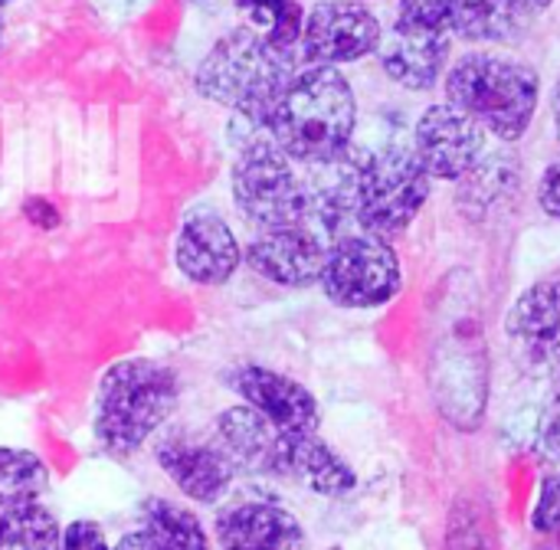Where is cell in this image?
Returning <instances> with one entry per match:
<instances>
[{
	"mask_svg": "<svg viewBox=\"0 0 560 550\" xmlns=\"http://www.w3.org/2000/svg\"><path fill=\"white\" fill-rule=\"evenodd\" d=\"M266 131L302 167L351 148L358 131V95L348 75L338 66H299Z\"/></svg>",
	"mask_w": 560,
	"mask_h": 550,
	"instance_id": "cell-1",
	"label": "cell"
},
{
	"mask_svg": "<svg viewBox=\"0 0 560 550\" xmlns=\"http://www.w3.org/2000/svg\"><path fill=\"white\" fill-rule=\"evenodd\" d=\"M295 69V52L269 46L249 26H233L203 52L194 69V85L207 102L266 128Z\"/></svg>",
	"mask_w": 560,
	"mask_h": 550,
	"instance_id": "cell-2",
	"label": "cell"
},
{
	"mask_svg": "<svg viewBox=\"0 0 560 550\" xmlns=\"http://www.w3.org/2000/svg\"><path fill=\"white\" fill-rule=\"evenodd\" d=\"M443 89L450 105L472 115L502 144H515L528 134L541 102L538 69L499 49L463 52L450 62Z\"/></svg>",
	"mask_w": 560,
	"mask_h": 550,
	"instance_id": "cell-3",
	"label": "cell"
},
{
	"mask_svg": "<svg viewBox=\"0 0 560 550\" xmlns=\"http://www.w3.org/2000/svg\"><path fill=\"white\" fill-rule=\"evenodd\" d=\"M180 403V377L151 358L115 361L95 394V443L112 456H131L154 440Z\"/></svg>",
	"mask_w": 560,
	"mask_h": 550,
	"instance_id": "cell-4",
	"label": "cell"
},
{
	"mask_svg": "<svg viewBox=\"0 0 560 550\" xmlns=\"http://www.w3.org/2000/svg\"><path fill=\"white\" fill-rule=\"evenodd\" d=\"M230 194L240 217L259 233L308 226L305 177L266 128H249V134H240Z\"/></svg>",
	"mask_w": 560,
	"mask_h": 550,
	"instance_id": "cell-5",
	"label": "cell"
},
{
	"mask_svg": "<svg viewBox=\"0 0 560 550\" xmlns=\"http://www.w3.org/2000/svg\"><path fill=\"white\" fill-rule=\"evenodd\" d=\"M430 187L433 177L423 171L413 148L387 144L381 151H368L358 200V230L384 239L404 236L427 207Z\"/></svg>",
	"mask_w": 560,
	"mask_h": 550,
	"instance_id": "cell-6",
	"label": "cell"
},
{
	"mask_svg": "<svg viewBox=\"0 0 560 550\" xmlns=\"http://www.w3.org/2000/svg\"><path fill=\"white\" fill-rule=\"evenodd\" d=\"M318 285L338 308H381L404 289L400 256L394 253L390 239L354 230L328 246Z\"/></svg>",
	"mask_w": 560,
	"mask_h": 550,
	"instance_id": "cell-7",
	"label": "cell"
},
{
	"mask_svg": "<svg viewBox=\"0 0 560 550\" xmlns=\"http://www.w3.org/2000/svg\"><path fill=\"white\" fill-rule=\"evenodd\" d=\"M154 463L171 485L197 505H220L240 476L217 433L194 426L161 430L154 443Z\"/></svg>",
	"mask_w": 560,
	"mask_h": 550,
	"instance_id": "cell-8",
	"label": "cell"
},
{
	"mask_svg": "<svg viewBox=\"0 0 560 550\" xmlns=\"http://www.w3.org/2000/svg\"><path fill=\"white\" fill-rule=\"evenodd\" d=\"M384 26L361 0H318L305 10L299 56L308 66H348L377 52Z\"/></svg>",
	"mask_w": 560,
	"mask_h": 550,
	"instance_id": "cell-9",
	"label": "cell"
},
{
	"mask_svg": "<svg viewBox=\"0 0 560 550\" xmlns=\"http://www.w3.org/2000/svg\"><path fill=\"white\" fill-rule=\"evenodd\" d=\"M489 151V131L450 102L427 105L413 125V154L433 180L459 184Z\"/></svg>",
	"mask_w": 560,
	"mask_h": 550,
	"instance_id": "cell-10",
	"label": "cell"
},
{
	"mask_svg": "<svg viewBox=\"0 0 560 550\" xmlns=\"http://www.w3.org/2000/svg\"><path fill=\"white\" fill-rule=\"evenodd\" d=\"M368 151L345 148L341 154L305 164V194H308V226L331 246L335 239L358 230V200L364 177Z\"/></svg>",
	"mask_w": 560,
	"mask_h": 550,
	"instance_id": "cell-11",
	"label": "cell"
},
{
	"mask_svg": "<svg viewBox=\"0 0 560 550\" xmlns=\"http://www.w3.org/2000/svg\"><path fill=\"white\" fill-rule=\"evenodd\" d=\"M174 262L187 282L213 289L236 276L243 262V246L233 226L217 210L200 207L180 220L174 239Z\"/></svg>",
	"mask_w": 560,
	"mask_h": 550,
	"instance_id": "cell-12",
	"label": "cell"
},
{
	"mask_svg": "<svg viewBox=\"0 0 560 550\" xmlns=\"http://www.w3.org/2000/svg\"><path fill=\"white\" fill-rule=\"evenodd\" d=\"M328 243L312 226L266 230L249 239L243 262L266 282L282 289H312L322 282Z\"/></svg>",
	"mask_w": 560,
	"mask_h": 550,
	"instance_id": "cell-13",
	"label": "cell"
},
{
	"mask_svg": "<svg viewBox=\"0 0 560 550\" xmlns=\"http://www.w3.org/2000/svg\"><path fill=\"white\" fill-rule=\"evenodd\" d=\"M230 387L240 394V400L246 407L262 413L276 430H282V433H318L322 410H318L315 394L305 384H299L279 371L259 367V364H243L233 371Z\"/></svg>",
	"mask_w": 560,
	"mask_h": 550,
	"instance_id": "cell-14",
	"label": "cell"
},
{
	"mask_svg": "<svg viewBox=\"0 0 560 550\" xmlns=\"http://www.w3.org/2000/svg\"><path fill=\"white\" fill-rule=\"evenodd\" d=\"M223 550H308L302 522L272 499H243L223 505L213 518Z\"/></svg>",
	"mask_w": 560,
	"mask_h": 550,
	"instance_id": "cell-15",
	"label": "cell"
},
{
	"mask_svg": "<svg viewBox=\"0 0 560 550\" xmlns=\"http://www.w3.org/2000/svg\"><path fill=\"white\" fill-rule=\"evenodd\" d=\"M453 56V36L440 30H413L404 23H394L390 33H384L377 46V59L384 75L407 89V92H433Z\"/></svg>",
	"mask_w": 560,
	"mask_h": 550,
	"instance_id": "cell-16",
	"label": "cell"
},
{
	"mask_svg": "<svg viewBox=\"0 0 560 550\" xmlns=\"http://www.w3.org/2000/svg\"><path fill=\"white\" fill-rule=\"evenodd\" d=\"M213 433L243 476H266V479H282V449H285V433L276 430L262 413L253 407H226Z\"/></svg>",
	"mask_w": 560,
	"mask_h": 550,
	"instance_id": "cell-17",
	"label": "cell"
},
{
	"mask_svg": "<svg viewBox=\"0 0 560 550\" xmlns=\"http://www.w3.org/2000/svg\"><path fill=\"white\" fill-rule=\"evenodd\" d=\"M555 0H456L450 36L463 43H512L528 33Z\"/></svg>",
	"mask_w": 560,
	"mask_h": 550,
	"instance_id": "cell-18",
	"label": "cell"
},
{
	"mask_svg": "<svg viewBox=\"0 0 560 550\" xmlns=\"http://www.w3.org/2000/svg\"><path fill=\"white\" fill-rule=\"evenodd\" d=\"M505 335L532 361H560V279L535 282L515 299Z\"/></svg>",
	"mask_w": 560,
	"mask_h": 550,
	"instance_id": "cell-19",
	"label": "cell"
},
{
	"mask_svg": "<svg viewBox=\"0 0 560 550\" xmlns=\"http://www.w3.org/2000/svg\"><path fill=\"white\" fill-rule=\"evenodd\" d=\"M282 479L302 482L308 492L325 499H341L358 485L354 469L318 433H285Z\"/></svg>",
	"mask_w": 560,
	"mask_h": 550,
	"instance_id": "cell-20",
	"label": "cell"
},
{
	"mask_svg": "<svg viewBox=\"0 0 560 550\" xmlns=\"http://www.w3.org/2000/svg\"><path fill=\"white\" fill-rule=\"evenodd\" d=\"M459 207L469 217H486L489 210H495L499 203H505L509 197H515L522 190V161L518 154L509 148L499 151H486V157L476 164V171L459 180Z\"/></svg>",
	"mask_w": 560,
	"mask_h": 550,
	"instance_id": "cell-21",
	"label": "cell"
},
{
	"mask_svg": "<svg viewBox=\"0 0 560 550\" xmlns=\"http://www.w3.org/2000/svg\"><path fill=\"white\" fill-rule=\"evenodd\" d=\"M141 531L167 550H210L203 522L171 499H148L141 505Z\"/></svg>",
	"mask_w": 560,
	"mask_h": 550,
	"instance_id": "cell-22",
	"label": "cell"
},
{
	"mask_svg": "<svg viewBox=\"0 0 560 550\" xmlns=\"http://www.w3.org/2000/svg\"><path fill=\"white\" fill-rule=\"evenodd\" d=\"M236 10L246 16V26L256 30L269 46L282 52H299L305 7L302 0H233Z\"/></svg>",
	"mask_w": 560,
	"mask_h": 550,
	"instance_id": "cell-23",
	"label": "cell"
},
{
	"mask_svg": "<svg viewBox=\"0 0 560 550\" xmlns=\"http://www.w3.org/2000/svg\"><path fill=\"white\" fill-rule=\"evenodd\" d=\"M0 550H62V528L43 502L3 508Z\"/></svg>",
	"mask_w": 560,
	"mask_h": 550,
	"instance_id": "cell-24",
	"label": "cell"
},
{
	"mask_svg": "<svg viewBox=\"0 0 560 550\" xmlns=\"http://www.w3.org/2000/svg\"><path fill=\"white\" fill-rule=\"evenodd\" d=\"M49 492L46 463L16 446H0V512L26 502H39Z\"/></svg>",
	"mask_w": 560,
	"mask_h": 550,
	"instance_id": "cell-25",
	"label": "cell"
},
{
	"mask_svg": "<svg viewBox=\"0 0 560 550\" xmlns=\"http://www.w3.org/2000/svg\"><path fill=\"white\" fill-rule=\"evenodd\" d=\"M535 550H560V476L541 485L535 515H532Z\"/></svg>",
	"mask_w": 560,
	"mask_h": 550,
	"instance_id": "cell-26",
	"label": "cell"
},
{
	"mask_svg": "<svg viewBox=\"0 0 560 550\" xmlns=\"http://www.w3.org/2000/svg\"><path fill=\"white\" fill-rule=\"evenodd\" d=\"M453 7H456V0H400L394 23H404V26H413V30L450 33Z\"/></svg>",
	"mask_w": 560,
	"mask_h": 550,
	"instance_id": "cell-27",
	"label": "cell"
},
{
	"mask_svg": "<svg viewBox=\"0 0 560 550\" xmlns=\"http://www.w3.org/2000/svg\"><path fill=\"white\" fill-rule=\"evenodd\" d=\"M62 550H112L98 522L79 518L62 528Z\"/></svg>",
	"mask_w": 560,
	"mask_h": 550,
	"instance_id": "cell-28",
	"label": "cell"
},
{
	"mask_svg": "<svg viewBox=\"0 0 560 550\" xmlns=\"http://www.w3.org/2000/svg\"><path fill=\"white\" fill-rule=\"evenodd\" d=\"M538 203L548 217L560 220V161L548 164L538 180Z\"/></svg>",
	"mask_w": 560,
	"mask_h": 550,
	"instance_id": "cell-29",
	"label": "cell"
},
{
	"mask_svg": "<svg viewBox=\"0 0 560 550\" xmlns=\"http://www.w3.org/2000/svg\"><path fill=\"white\" fill-rule=\"evenodd\" d=\"M23 213H26V220H30L33 226H39V230H56V226H59L56 207H52L49 200H43V197H30V200L23 203Z\"/></svg>",
	"mask_w": 560,
	"mask_h": 550,
	"instance_id": "cell-30",
	"label": "cell"
},
{
	"mask_svg": "<svg viewBox=\"0 0 560 550\" xmlns=\"http://www.w3.org/2000/svg\"><path fill=\"white\" fill-rule=\"evenodd\" d=\"M541 443L560 463V394L551 400V407H548V413L541 420Z\"/></svg>",
	"mask_w": 560,
	"mask_h": 550,
	"instance_id": "cell-31",
	"label": "cell"
},
{
	"mask_svg": "<svg viewBox=\"0 0 560 550\" xmlns=\"http://www.w3.org/2000/svg\"><path fill=\"white\" fill-rule=\"evenodd\" d=\"M112 550H167V548H161L148 531H141V528H138V531L121 535V538H118V545H115Z\"/></svg>",
	"mask_w": 560,
	"mask_h": 550,
	"instance_id": "cell-32",
	"label": "cell"
},
{
	"mask_svg": "<svg viewBox=\"0 0 560 550\" xmlns=\"http://www.w3.org/2000/svg\"><path fill=\"white\" fill-rule=\"evenodd\" d=\"M551 118H555V134H558L560 144V75L558 82H555V89H551Z\"/></svg>",
	"mask_w": 560,
	"mask_h": 550,
	"instance_id": "cell-33",
	"label": "cell"
},
{
	"mask_svg": "<svg viewBox=\"0 0 560 550\" xmlns=\"http://www.w3.org/2000/svg\"><path fill=\"white\" fill-rule=\"evenodd\" d=\"M0 43H3V16H0Z\"/></svg>",
	"mask_w": 560,
	"mask_h": 550,
	"instance_id": "cell-34",
	"label": "cell"
},
{
	"mask_svg": "<svg viewBox=\"0 0 560 550\" xmlns=\"http://www.w3.org/2000/svg\"><path fill=\"white\" fill-rule=\"evenodd\" d=\"M7 3H16V0H0V7H7Z\"/></svg>",
	"mask_w": 560,
	"mask_h": 550,
	"instance_id": "cell-35",
	"label": "cell"
},
{
	"mask_svg": "<svg viewBox=\"0 0 560 550\" xmlns=\"http://www.w3.org/2000/svg\"><path fill=\"white\" fill-rule=\"evenodd\" d=\"M194 3H207V0H194ZM210 3H213V0H210Z\"/></svg>",
	"mask_w": 560,
	"mask_h": 550,
	"instance_id": "cell-36",
	"label": "cell"
},
{
	"mask_svg": "<svg viewBox=\"0 0 560 550\" xmlns=\"http://www.w3.org/2000/svg\"><path fill=\"white\" fill-rule=\"evenodd\" d=\"M361 3H368V0H361Z\"/></svg>",
	"mask_w": 560,
	"mask_h": 550,
	"instance_id": "cell-37",
	"label": "cell"
},
{
	"mask_svg": "<svg viewBox=\"0 0 560 550\" xmlns=\"http://www.w3.org/2000/svg\"><path fill=\"white\" fill-rule=\"evenodd\" d=\"M558 364H560V361H558Z\"/></svg>",
	"mask_w": 560,
	"mask_h": 550,
	"instance_id": "cell-38",
	"label": "cell"
}]
</instances>
